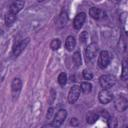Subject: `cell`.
I'll list each match as a JSON object with an SVG mask.
<instances>
[{"label":"cell","instance_id":"6da1fadb","mask_svg":"<svg viewBox=\"0 0 128 128\" xmlns=\"http://www.w3.org/2000/svg\"><path fill=\"white\" fill-rule=\"evenodd\" d=\"M99 83L103 89H109L116 84V78L111 74H105L99 78Z\"/></svg>","mask_w":128,"mask_h":128},{"label":"cell","instance_id":"7a4b0ae2","mask_svg":"<svg viewBox=\"0 0 128 128\" xmlns=\"http://www.w3.org/2000/svg\"><path fill=\"white\" fill-rule=\"evenodd\" d=\"M110 60H111V57H110V54L108 51L106 50H103L100 52L99 54V57H98V66L101 68V69H104L108 66V64L110 63Z\"/></svg>","mask_w":128,"mask_h":128},{"label":"cell","instance_id":"3957f363","mask_svg":"<svg viewBox=\"0 0 128 128\" xmlns=\"http://www.w3.org/2000/svg\"><path fill=\"white\" fill-rule=\"evenodd\" d=\"M114 105H115V108L117 111L119 112H123L127 109L128 107V100L126 98V96L124 95H119L116 99H115V102H114Z\"/></svg>","mask_w":128,"mask_h":128},{"label":"cell","instance_id":"277c9868","mask_svg":"<svg viewBox=\"0 0 128 128\" xmlns=\"http://www.w3.org/2000/svg\"><path fill=\"white\" fill-rule=\"evenodd\" d=\"M80 92H81V89H80V86L78 85H73L70 90H69V93H68V102L70 104H73L75 103L79 96H80Z\"/></svg>","mask_w":128,"mask_h":128},{"label":"cell","instance_id":"5b68a950","mask_svg":"<svg viewBox=\"0 0 128 128\" xmlns=\"http://www.w3.org/2000/svg\"><path fill=\"white\" fill-rule=\"evenodd\" d=\"M67 117V111L64 110V109H60L54 116V120H53V123L50 124L49 126H54V127H59L63 122L64 120L66 119Z\"/></svg>","mask_w":128,"mask_h":128},{"label":"cell","instance_id":"8992f818","mask_svg":"<svg viewBox=\"0 0 128 128\" xmlns=\"http://www.w3.org/2000/svg\"><path fill=\"white\" fill-rule=\"evenodd\" d=\"M97 50H98V48H97V45L95 43H91L87 46V48L85 50V58H86L87 62H90L95 58Z\"/></svg>","mask_w":128,"mask_h":128},{"label":"cell","instance_id":"52a82bcc","mask_svg":"<svg viewBox=\"0 0 128 128\" xmlns=\"http://www.w3.org/2000/svg\"><path fill=\"white\" fill-rule=\"evenodd\" d=\"M98 99L102 104H107L112 101L113 94L109 91V89H102L98 94Z\"/></svg>","mask_w":128,"mask_h":128},{"label":"cell","instance_id":"ba28073f","mask_svg":"<svg viewBox=\"0 0 128 128\" xmlns=\"http://www.w3.org/2000/svg\"><path fill=\"white\" fill-rule=\"evenodd\" d=\"M28 43H29V38L23 39V40H21L20 42H18V43L14 46V48H13V55H14L15 57H17V56L26 48V46H27Z\"/></svg>","mask_w":128,"mask_h":128},{"label":"cell","instance_id":"9c48e42d","mask_svg":"<svg viewBox=\"0 0 128 128\" xmlns=\"http://www.w3.org/2000/svg\"><path fill=\"white\" fill-rule=\"evenodd\" d=\"M85 20H86V14H85L84 12L78 13V14L75 16L74 21H73V26H74V28L77 29V30H79V29L83 26Z\"/></svg>","mask_w":128,"mask_h":128},{"label":"cell","instance_id":"30bf717a","mask_svg":"<svg viewBox=\"0 0 128 128\" xmlns=\"http://www.w3.org/2000/svg\"><path fill=\"white\" fill-rule=\"evenodd\" d=\"M21 86H22V82H21L20 78H14L12 83H11V90H12L13 97L18 96V94L21 90Z\"/></svg>","mask_w":128,"mask_h":128},{"label":"cell","instance_id":"8fae6325","mask_svg":"<svg viewBox=\"0 0 128 128\" xmlns=\"http://www.w3.org/2000/svg\"><path fill=\"white\" fill-rule=\"evenodd\" d=\"M24 6V1L23 0H15L9 7V12L13 14H17Z\"/></svg>","mask_w":128,"mask_h":128},{"label":"cell","instance_id":"7c38bea8","mask_svg":"<svg viewBox=\"0 0 128 128\" xmlns=\"http://www.w3.org/2000/svg\"><path fill=\"white\" fill-rule=\"evenodd\" d=\"M89 14L92 18L94 19H100L104 16V12L100 9V8H97V7H92L90 8L89 10Z\"/></svg>","mask_w":128,"mask_h":128},{"label":"cell","instance_id":"4fadbf2b","mask_svg":"<svg viewBox=\"0 0 128 128\" xmlns=\"http://www.w3.org/2000/svg\"><path fill=\"white\" fill-rule=\"evenodd\" d=\"M65 46L68 51H72L76 46V40L73 36H68L65 41Z\"/></svg>","mask_w":128,"mask_h":128},{"label":"cell","instance_id":"5bb4252c","mask_svg":"<svg viewBox=\"0 0 128 128\" xmlns=\"http://www.w3.org/2000/svg\"><path fill=\"white\" fill-rule=\"evenodd\" d=\"M98 118H99V115L94 112H89L86 115V121L88 124H93L94 122H96L98 120Z\"/></svg>","mask_w":128,"mask_h":128},{"label":"cell","instance_id":"9a60e30c","mask_svg":"<svg viewBox=\"0 0 128 128\" xmlns=\"http://www.w3.org/2000/svg\"><path fill=\"white\" fill-rule=\"evenodd\" d=\"M15 20H16V14H13V13H11V12H8V13L5 15V24H6L7 26L13 24V23L15 22Z\"/></svg>","mask_w":128,"mask_h":128},{"label":"cell","instance_id":"2e32d148","mask_svg":"<svg viewBox=\"0 0 128 128\" xmlns=\"http://www.w3.org/2000/svg\"><path fill=\"white\" fill-rule=\"evenodd\" d=\"M121 78L122 80L126 81L128 79V66H127V62L126 60L123 61V64H122V74H121Z\"/></svg>","mask_w":128,"mask_h":128},{"label":"cell","instance_id":"e0dca14e","mask_svg":"<svg viewBox=\"0 0 128 128\" xmlns=\"http://www.w3.org/2000/svg\"><path fill=\"white\" fill-rule=\"evenodd\" d=\"M80 89L83 93L87 94V93H90L91 90H92V85L89 83V82H83L80 86Z\"/></svg>","mask_w":128,"mask_h":128},{"label":"cell","instance_id":"ac0fdd59","mask_svg":"<svg viewBox=\"0 0 128 128\" xmlns=\"http://www.w3.org/2000/svg\"><path fill=\"white\" fill-rule=\"evenodd\" d=\"M73 62L76 66H80L81 65V54L79 51L74 52L73 54Z\"/></svg>","mask_w":128,"mask_h":128},{"label":"cell","instance_id":"d6986e66","mask_svg":"<svg viewBox=\"0 0 128 128\" xmlns=\"http://www.w3.org/2000/svg\"><path fill=\"white\" fill-rule=\"evenodd\" d=\"M66 82H67V75L64 72H61L59 74V76H58V83L61 86H64L66 84Z\"/></svg>","mask_w":128,"mask_h":128},{"label":"cell","instance_id":"ffe728a7","mask_svg":"<svg viewBox=\"0 0 128 128\" xmlns=\"http://www.w3.org/2000/svg\"><path fill=\"white\" fill-rule=\"evenodd\" d=\"M60 45H61V41L59 39H53L50 43V48L52 50H58L60 48Z\"/></svg>","mask_w":128,"mask_h":128},{"label":"cell","instance_id":"44dd1931","mask_svg":"<svg viewBox=\"0 0 128 128\" xmlns=\"http://www.w3.org/2000/svg\"><path fill=\"white\" fill-rule=\"evenodd\" d=\"M107 124H108V127L110 128H115L117 126V120H115L114 117L112 116H109L107 118Z\"/></svg>","mask_w":128,"mask_h":128},{"label":"cell","instance_id":"7402d4cb","mask_svg":"<svg viewBox=\"0 0 128 128\" xmlns=\"http://www.w3.org/2000/svg\"><path fill=\"white\" fill-rule=\"evenodd\" d=\"M83 77H84L85 80H91L92 77H93V74L88 70H84L83 71Z\"/></svg>","mask_w":128,"mask_h":128},{"label":"cell","instance_id":"603a6c76","mask_svg":"<svg viewBox=\"0 0 128 128\" xmlns=\"http://www.w3.org/2000/svg\"><path fill=\"white\" fill-rule=\"evenodd\" d=\"M88 39V34H87V32L86 31H83L81 34H80V40H81V42H85L86 40Z\"/></svg>","mask_w":128,"mask_h":128},{"label":"cell","instance_id":"cb8c5ba5","mask_svg":"<svg viewBox=\"0 0 128 128\" xmlns=\"http://www.w3.org/2000/svg\"><path fill=\"white\" fill-rule=\"evenodd\" d=\"M53 111H54L53 107H50V108L48 109V112H47V115H46L47 120H50V119L52 118V116H53Z\"/></svg>","mask_w":128,"mask_h":128},{"label":"cell","instance_id":"d4e9b609","mask_svg":"<svg viewBox=\"0 0 128 128\" xmlns=\"http://www.w3.org/2000/svg\"><path fill=\"white\" fill-rule=\"evenodd\" d=\"M70 124H71L72 126H77V125H78V120H77L76 118H72L71 121H70Z\"/></svg>","mask_w":128,"mask_h":128},{"label":"cell","instance_id":"484cf974","mask_svg":"<svg viewBox=\"0 0 128 128\" xmlns=\"http://www.w3.org/2000/svg\"><path fill=\"white\" fill-rule=\"evenodd\" d=\"M44 0H38V2H43Z\"/></svg>","mask_w":128,"mask_h":128},{"label":"cell","instance_id":"4316f807","mask_svg":"<svg viewBox=\"0 0 128 128\" xmlns=\"http://www.w3.org/2000/svg\"><path fill=\"white\" fill-rule=\"evenodd\" d=\"M1 34H2V30H0V35H1Z\"/></svg>","mask_w":128,"mask_h":128},{"label":"cell","instance_id":"83f0119b","mask_svg":"<svg viewBox=\"0 0 128 128\" xmlns=\"http://www.w3.org/2000/svg\"><path fill=\"white\" fill-rule=\"evenodd\" d=\"M116 1H118V0H116Z\"/></svg>","mask_w":128,"mask_h":128}]
</instances>
